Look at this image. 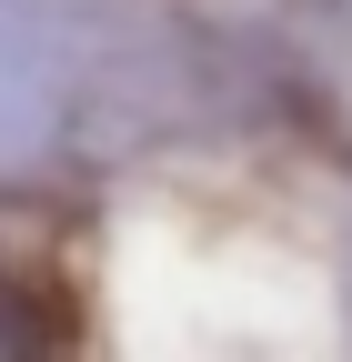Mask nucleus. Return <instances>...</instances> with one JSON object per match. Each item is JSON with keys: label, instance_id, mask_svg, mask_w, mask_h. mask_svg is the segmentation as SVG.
Segmentation results:
<instances>
[{"label": "nucleus", "instance_id": "1", "mask_svg": "<svg viewBox=\"0 0 352 362\" xmlns=\"http://www.w3.org/2000/svg\"><path fill=\"white\" fill-rule=\"evenodd\" d=\"M61 332H71V322H61V302L0 262V352H51Z\"/></svg>", "mask_w": 352, "mask_h": 362}]
</instances>
